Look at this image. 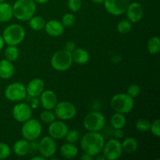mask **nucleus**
Segmentation results:
<instances>
[{
    "mask_svg": "<svg viewBox=\"0 0 160 160\" xmlns=\"http://www.w3.org/2000/svg\"><path fill=\"white\" fill-rule=\"evenodd\" d=\"M32 160H45L46 159L45 157H43L42 156H34V157H33Z\"/></svg>",
    "mask_w": 160,
    "mask_h": 160,
    "instance_id": "49530a36",
    "label": "nucleus"
},
{
    "mask_svg": "<svg viewBox=\"0 0 160 160\" xmlns=\"http://www.w3.org/2000/svg\"><path fill=\"white\" fill-rule=\"evenodd\" d=\"M117 31L120 34H125L129 33L131 31L132 28V23L129 21L128 20H120L118 23H117Z\"/></svg>",
    "mask_w": 160,
    "mask_h": 160,
    "instance_id": "c756f323",
    "label": "nucleus"
},
{
    "mask_svg": "<svg viewBox=\"0 0 160 160\" xmlns=\"http://www.w3.org/2000/svg\"><path fill=\"white\" fill-rule=\"evenodd\" d=\"M53 109L56 117L60 120H71L77 114L76 106L68 101L58 102Z\"/></svg>",
    "mask_w": 160,
    "mask_h": 160,
    "instance_id": "6e6552de",
    "label": "nucleus"
},
{
    "mask_svg": "<svg viewBox=\"0 0 160 160\" xmlns=\"http://www.w3.org/2000/svg\"><path fill=\"white\" fill-rule=\"evenodd\" d=\"M95 159H97V160H106V158H105V156H103L102 154L100 155H97V156H95Z\"/></svg>",
    "mask_w": 160,
    "mask_h": 160,
    "instance_id": "c03bdc74",
    "label": "nucleus"
},
{
    "mask_svg": "<svg viewBox=\"0 0 160 160\" xmlns=\"http://www.w3.org/2000/svg\"><path fill=\"white\" fill-rule=\"evenodd\" d=\"M32 110L33 109L28 103L19 102L12 108V116L16 121L23 123L31 118Z\"/></svg>",
    "mask_w": 160,
    "mask_h": 160,
    "instance_id": "ddd939ff",
    "label": "nucleus"
},
{
    "mask_svg": "<svg viewBox=\"0 0 160 160\" xmlns=\"http://www.w3.org/2000/svg\"><path fill=\"white\" fill-rule=\"evenodd\" d=\"M147 49L151 55H156L160 51V39L157 36H153L147 42Z\"/></svg>",
    "mask_w": 160,
    "mask_h": 160,
    "instance_id": "bb28decb",
    "label": "nucleus"
},
{
    "mask_svg": "<svg viewBox=\"0 0 160 160\" xmlns=\"http://www.w3.org/2000/svg\"><path fill=\"white\" fill-rule=\"evenodd\" d=\"M36 9L34 0H17L12 6L13 17L20 21H28L34 16Z\"/></svg>",
    "mask_w": 160,
    "mask_h": 160,
    "instance_id": "f03ea898",
    "label": "nucleus"
},
{
    "mask_svg": "<svg viewBox=\"0 0 160 160\" xmlns=\"http://www.w3.org/2000/svg\"><path fill=\"white\" fill-rule=\"evenodd\" d=\"M30 151L32 152H38V147H39V142L36 140L30 141Z\"/></svg>",
    "mask_w": 160,
    "mask_h": 160,
    "instance_id": "58836bf2",
    "label": "nucleus"
},
{
    "mask_svg": "<svg viewBox=\"0 0 160 160\" xmlns=\"http://www.w3.org/2000/svg\"><path fill=\"white\" fill-rule=\"evenodd\" d=\"M2 36L4 39L5 43L8 45L17 46L24 40L26 31L22 25L12 23L5 28Z\"/></svg>",
    "mask_w": 160,
    "mask_h": 160,
    "instance_id": "7ed1b4c3",
    "label": "nucleus"
},
{
    "mask_svg": "<svg viewBox=\"0 0 160 160\" xmlns=\"http://www.w3.org/2000/svg\"><path fill=\"white\" fill-rule=\"evenodd\" d=\"M92 1L95 4H102V3H103L104 0H92Z\"/></svg>",
    "mask_w": 160,
    "mask_h": 160,
    "instance_id": "de8ad7c7",
    "label": "nucleus"
},
{
    "mask_svg": "<svg viewBox=\"0 0 160 160\" xmlns=\"http://www.w3.org/2000/svg\"><path fill=\"white\" fill-rule=\"evenodd\" d=\"M38 98L42 107L48 110H52L58 102L57 95L52 90H44Z\"/></svg>",
    "mask_w": 160,
    "mask_h": 160,
    "instance_id": "dca6fc26",
    "label": "nucleus"
},
{
    "mask_svg": "<svg viewBox=\"0 0 160 160\" xmlns=\"http://www.w3.org/2000/svg\"><path fill=\"white\" fill-rule=\"evenodd\" d=\"M4 45H5L4 39H3L2 36L0 34V51H1V50L3 48V47H4Z\"/></svg>",
    "mask_w": 160,
    "mask_h": 160,
    "instance_id": "37998d69",
    "label": "nucleus"
},
{
    "mask_svg": "<svg viewBox=\"0 0 160 160\" xmlns=\"http://www.w3.org/2000/svg\"><path fill=\"white\" fill-rule=\"evenodd\" d=\"M12 150L16 156L19 157L26 156L30 152V144L26 139H20L14 143Z\"/></svg>",
    "mask_w": 160,
    "mask_h": 160,
    "instance_id": "aec40b11",
    "label": "nucleus"
},
{
    "mask_svg": "<svg viewBox=\"0 0 160 160\" xmlns=\"http://www.w3.org/2000/svg\"><path fill=\"white\" fill-rule=\"evenodd\" d=\"M51 66L57 71H66L71 67L73 64L72 53L67 50H59L56 52L51 58Z\"/></svg>",
    "mask_w": 160,
    "mask_h": 160,
    "instance_id": "39448f33",
    "label": "nucleus"
},
{
    "mask_svg": "<svg viewBox=\"0 0 160 160\" xmlns=\"http://www.w3.org/2000/svg\"><path fill=\"white\" fill-rule=\"evenodd\" d=\"M28 98V101H29V106H31V108L32 109H37L39 106H40V99L38 98V97H30L27 96Z\"/></svg>",
    "mask_w": 160,
    "mask_h": 160,
    "instance_id": "4c0bfd02",
    "label": "nucleus"
},
{
    "mask_svg": "<svg viewBox=\"0 0 160 160\" xmlns=\"http://www.w3.org/2000/svg\"><path fill=\"white\" fill-rule=\"evenodd\" d=\"M42 132V123L37 119H29L24 123L21 128V135L28 142L36 140L40 137Z\"/></svg>",
    "mask_w": 160,
    "mask_h": 160,
    "instance_id": "0eeeda50",
    "label": "nucleus"
},
{
    "mask_svg": "<svg viewBox=\"0 0 160 160\" xmlns=\"http://www.w3.org/2000/svg\"><path fill=\"white\" fill-rule=\"evenodd\" d=\"M44 30L45 32L51 37H59L62 35L65 31V27L62 25L59 20H51L48 22H45Z\"/></svg>",
    "mask_w": 160,
    "mask_h": 160,
    "instance_id": "f3484780",
    "label": "nucleus"
},
{
    "mask_svg": "<svg viewBox=\"0 0 160 160\" xmlns=\"http://www.w3.org/2000/svg\"><path fill=\"white\" fill-rule=\"evenodd\" d=\"M149 131L156 138L160 137V120L157 119L150 124Z\"/></svg>",
    "mask_w": 160,
    "mask_h": 160,
    "instance_id": "e433bc0d",
    "label": "nucleus"
},
{
    "mask_svg": "<svg viewBox=\"0 0 160 160\" xmlns=\"http://www.w3.org/2000/svg\"><path fill=\"white\" fill-rule=\"evenodd\" d=\"M102 152L106 160H117L120 159L123 154L121 142L118 139H110L108 142H105Z\"/></svg>",
    "mask_w": 160,
    "mask_h": 160,
    "instance_id": "9d476101",
    "label": "nucleus"
},
{
    "mask_svg": "<svg viewBox=\"0 0 160 160\" xmlns=\"http://www.w3.org/2000/svg\"><path fill=\"white\" fill-rule=\"evenodd\" d=\"M6 0H0V2H5Z\"/></svg>",
    "mask_w": 160,
    "mask_h": 160,
    "instance_id": "09e8293b",
    "label": "nucleus"
},
{
    "mask_svg": "<svg viewBox=\"0 0 160 160\" xmlns=\"http://www.w3.org/2000/svg\"><path fill=\"white\" fill-rule=\"evenodd\" d=\"M11 154V148L7 144L0 142V159H6Z\"/></svg>",
    "mask_w": 160,
    "mask_h": 160,
    "instance_id": "72a5a7b5",
    "label": "nucleus"
},
{
    "mask_svg": "<svg viewBox=\"0 0 160 160\" xmlns=\"http://www.w3.org/2000/svg\"><path fill=\"white\" fill-rule=\"evenodd\" d=\"M134 98L127 93H119L113 95L110 100V106L114 112L127 114L131 112L134 107Z\"/></svg>",
    "mask_w": 160,
    "mask_h": 160,
    "instance_id": "20e7f679",
    "label": "nucleus"
},
{
    "mask_svg": "<svg viewBox=\"0 0 160 160\" xmlns=\"http://www.w3.org/2000/svg\"><path fill=\"white\" fill-rule=\"evenodd\" d=\"M4 55L6 59L13 62L18 59L20 51L16 45H8L7 48L5 49Z\"/></svg>",
    "mask_w": 160,
    "mask_h": 160,
    "instance_id": "cd10ccee",
    "label": "nucleus"
},
{
    "mask_svg": "<svg viewBox=\"0 0 160 160\" xmlns=\"http://www.w3.org/2000/svg\"><path fill=\"white\" fill-rule=\"evenodd\" d=\"M56 116L54 112L48 109H45L40 113V120L45 124H50L52 122L56 120Z\"/></svg>",
    "mask_w": 160,
    "mask_h": 160,
    "instance_id": "c85d7f7f",
    "label": "nucleus"
},
{
    "mask_svg": "<svg viewBox=\"0 0 160 160\" xmlns=\"http://www.w3.org/2000/svg\"><path fill=\"white\" fill-rule=\"evenodd\" d=\"M57 145L52 138L50 136H45L39 141L38 152L41 156L45 157V159L52 158L56 152Z\"/></svg>",
    "mask_w": 160,
    "mask_h": 160,
    "instance_id": "f8f14e48",
    "label": "nucleus"
},
{
    "mask_svg": "<svg viewBox=\"0 0 160 160\" xmlns=\"http://www.w3.org/2000/svg\"><path fill=\"white\" fill-rule=\"evenodd\" d=\"M36 3H38V4H45V3L48 2L49 0H34Z\"/></svg>",
    "mask_w": 160,
    "mask_h": 160,
    "instance_id": "a18cd8bd",
    "label": "nucleus"
},
{
    "mask_svg": "<svg viewBox=\"0 0 160 160\" xmlns=\"http://www.w3.org/2000/svg\"><path fill=\"white\" fill-rule=\"evenodd\" d=\"M125 13L127 20H129L131 23H135L142 19L144 16V9L139 2H131Z\"/></svg>",
    "mask_w": 160,
    "mask_h": 160,
    "instance_id": "2eb2a0df",
    "label": "nucleus"
},
{
    "mask_svg": "<svg viewBox=\"0 0 160 160\" xmlns=\"http://www.w3.org/2000/svg\"><path fill=\"white\" fill-rule=\"evenodd\" d=\"M150 124L151 123L149 122V120H146V119H139L136 122L135 128L139 132H146V131H149Z\"/></svg>",
    "mask_w": 160,
    "mask_h": 160,
    "instance_id": "7c9ffc66",
    "label": "nucleus"
},
{
    "mask_svg": "<svg viewBox=\"0 0 160 160\" xmlns=\"http://www.w3.org/2000/svg\"><path fill=\"white\" fill-rule=\"evenodd\" d=\"M104 137L100 132L88 131L81 139V148L86 154L95 157L102 151L105 145Z\"/></svg>",
    "mask_w": 160,
    "mask_h": 160,
    "instance_id": "f257e3e1",
    "label": "nucleus"
},
{
    "mask_svg": "<svg viewBox=\"0 0 160 160\" xmlns=\"http://www.w3.org/2000/svg\"><path fill=\"white\" fill-rule=\"evenodd\" d=\"M106 124V118L102 113L93 111L85 116L83 120L84 128L88 131L100 132Z\"/></svg>",
    "mask_w": 160,
    "mask_h": 160,
    "instance_id": "423d86ee",
    "label": "nucleus"
},
{
    "mask_svg": "<svg viewBox=\"0 0 160 160\" xmlns=\"http://www.w3.org/2000/svg\"><path fill=\"white\" fill-rule=\"evenodd\" d=\"M67 6L71 12H76L81 9L82 2H81V0H68Z\"/></svg>",
    "mask_w": 160,
    "mask_h": 160,
    "instance_id": "c9c22d12",
    "label": "nucleus"
},
{
    "mask_svg": "<svg viewBox=\"0 0 160 160\" xmlns=\"http://www.w3.org/2000/svg\"><path fill=\"white\" fill-rule=\"evenodd\" d=\"M113 136H114V138L116 139H120L123 138V136H124V132L122 129H114L113 131Z\"/></svg>",
    "mask_w": 160,
    "mask_h": 160,
    "instance_id": "a19ab883",
    "label": "nucleus"
},
{
    "mask_svg": "<svg viewBox=\"0 0 160 160\" xmlns=\"http://www.w3.org/2000/svg\"><path fill=\"white\" fill-rule=\"evenodd\" d=\"M121 145L123 152H125L128 154L135 152L138 148V142L134 138H127L123 140V142H121Z\"/></svg>",
    "mask_w": 160,
    "mask_h": 160,
    "instance_id": "393cba45",
    "label": "nucleus"
},
{
    "mask_svg": "<svg viewBox=\"0 0 160 160\" xmlns=\"http://www.w3.org/2000/svg\"><path fill=\"white\" fill-rule=\"evenodd\" d=\"M69 131L68 126L62 120H54L48 126V135L55 140L64 138Z\"/></svg>",
    "mask_w": 160,
    "mask_h": 160,
    "instance_id": "4468645a",
    "label": "nucleus"
},
{
    "mask_svg": "<svg viewBox=\"0 0 160 160\" xmlns=\"http://www.w3.org/2000/svg\"><path fill=\"white\" fill-rule=\"evenodd\" d=\"M45 90V83L40 78H34L29 81L26 87L28 96L39 97Z\"/></svg>",
    "mask_w": 160,
    "mask_h": 160,
    "instance_id": "a211bd4d",
    "label": "nucleus"
},
{
    "mask_svg": "<svg viewBox=\"0 0 160 160\" xmlns=\"http://www.w3.org/2000/svg\"><path fill=\"white\" fill-rule=\"evenodd\" d=\"M15 72L13 63L8 59H4L0 60V78L8 80L12 78Z\"/></svg>",
    "mask_w": 160,
    "mask_h": 160,
    "instance_id": "6ab92c4d",
    "label": "nucleus"
},
{
    "mask_svg": "<svg viewBox=\"0 0 160 160\" xmlns=\"http://www.w3.org/2000/svg\"><path fill=\"white\" fill-rule=\"evenodd\" d=\"M127 123V119L124 114L116 112L110 118V124L113 129H123Z\"/></svg>",
    "mask_w": 160,
    "mask_h": 160,
    "instance_id": "b1692460",
    "label": "nucleus"
},
{
    "mask_svg": "<svg viewBox=\"0 0 160 160\" xmlns=\"http://www.w3.org/2000/svg\"><path fill=\"white\" fill-rule=\"evenodd\" d=\"M60 154L64 159H75L78 155V148L74 144L66 142L65 144L61 145Z\"/></svg>",
    "mask_w": 160,
    "mask_h": 160,
    "instance_id": "412c9836",
    "label": "nucleus"
},
{
    "mask_svg": "<svg viewBox=\"0 0 160 160\" xmlns=\"http://www.w3.org/2000/svg\"><path fill=\"white\" fill-rule=\"evenodd\" d=\"M28 21H29V27L33 31H40L45 28V20L40 16H33Z\"/></svg>",
    "mask_w": 160,
    "mask_h": 160,
    "instance_id": "a878e982",
    "label": "nucleus"
},
{
    "mask_svg": "<svg viewBox=\"0 0 160 160\" xmlns=\"http://www.w3.org/2000/svg\"><path fill=\"white\" fill-rule=\"evenodd\" d=\"M73 62L78 65H84L87 63L90 59L88 52L82 48H76L72 52Z\"/></svg>",
    "mask_w": 160,
    "mask_h": 160,
    "instance_id": "4be33fe9",
    "label": "nucleus"
},
{
    "mask_svg": "<svg viewBox=\"0 0 160 160\" xmlns=\"http://www.w3.org/2000/svg\"><path fill=\"white\" fill-rule=\"evenodd\" d=\"M81 159L82 160H93L95 159V157H93V156H90V155L88 154H86V153H84V154L81 156Z\"/></svg>",
    "mask_w": 160,
    "mask_h": 160,
    "instance_id": "79ce46f5",
    "label": "nucleus"
},
{
    "mask_svg": "<svg viewBox=\"0 0 160 160\" xmlns=\"http://www.w3.org/2000/svg\"><path fill=\"white\" fill-rule=\"evenodd\" d=\"M76 48V44L74 43V42L73 41H69L66 43L65 45V50L70 52L72 53V52Z\"/></svg>",
    "mask_w": 160,
    "mask_h": 160,
    "instance_id": "ea45409f",
    "label": "nucleus"
},
{
    "mask_svg": "<svg viewBox=\"0 0 160 160\" xmlns=\"http://www.w3.org/2000/svg\"><path fill=\"white\" fill-rule=\"evenodd\" d=\"M61 23L65 28L72 27L75 23V17L73 13H66L62 16Z\"/></svg>",
    "mask_w": 160,
    "mask_h": 160,
    "instance_id": "473e14b6",
    "label": "nucleus"
},
{
    "mask_svg": "<svg viewBox=\"0 0 160 160\" xmlns=\"http://www.w3.org/2000/svg\"><path fill=\"white\" fill-rule=\"evenodd\" d=\"M5 97L11 102H21L26 99V87L22 83L13 82L6 87L4 92Z\"/></svg>",
    "mask_w": 160,
    "mask_h": 160,
    "instance_id": "1a4fd4ad",
    "label": "nucleus"
},
{
    "mask_svg": "<svg viewBox=\"0 0 160 160\" xmlns=\"http://www.w3.org/2000/svg\"><path fill=\"white\" fill-rule=\"evenodd\" d=\"M12 17V6L6 2H0V22L9 21Z\"/></svg>",
    "mask_w": 160,
    "mask_h": 160,
    "instance_id": "5701e85b",
    "label": "nucleus"
},
{
    "mask_svg": "<svg viewBox=\"0 0 160 160\" xmlns=\"http://www.w3.org/2000/svg\"><path fill=\"white\" fill-rule=\"evenodd\" d=\"M80 135L81 134H80V133L78 131H75V130H70V131L69 130L64 138L66 139L67 142L75 144L80 139Z\"/></svg>",
    "mask_w": 160,
    "mask_h": 160,
    "instance_id": "2f4dec72",
    "label": "nucleus"
},
{
    "mask_svg": "<svg viewBox=\"0 0 160 160\" xmlns=\"http://www.w3.org/2000/svg\"><path fill=\"white\" fill-rule=\"evenodd\" d=\"M141 93V88L139 85L135 84H131L129 87L127 88V94L133 98H135L140 95Z\"/></svg>",
    "mask_w": 160,
    "mask_h": 160,
    "instance_id": "f704fd0d",
    "label": "nucleus"
},
{
    "mask_svg": "<svg viewBox=\"0 0 160 160\" xmlns=\"http://www.w3.org/2000/svg\"><path fill=\"white\" fill-rule=\"evenodd\" d=\"M103 3L107 12L112 16H120L125 13L131 0H104Z\"/></svg>",
    "mask_w": 160,
    "mask_h": 160,
    "instance_id": "9b49d317",
    "label": "nucleus"
}]
</instances>
